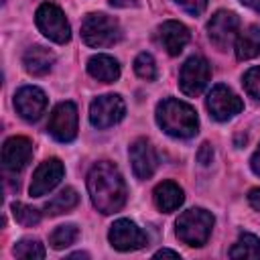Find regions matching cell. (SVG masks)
Returning <instances> with one entry per match:
<instances>
[{
    "instance_id": "6da1fadb",
    "label": "cell",
    "mask_w": 260,
    "mask_h": 260,
    "mask_svg": "<svg viewBox=\"0 0 260 260\" xmlns=\"http://www.w3.org/2000/svg\"><path fill=\"white\" fill-rule=\"evenodd\" d=\"M87 191L91 203L102 213H116L126 203V183L118 167L110 160L95 162L87 175Z\"/></svg>"
},
{
    "instance_id": "7a4b0ae2",
    "label": "cell",
    "mask_w": 260,
    "mask_h": 260,
    "mask_svg": "<svg viewBox=\"0 0 260 260\" xmlns=\"http://www.w3.org/2000/svg\"><path fill=\"white\" fill-rule=\"evenodd\" d=\"M156 122L167 134L175 138H191L199 128L195 108L175 98H167L156 106Z\"/></svg>"
},
{
    "instance_id": "3957f363",
    "label": "cell",
    "mask_w": 260,
    "mask_h": 260,
    "mask_svg": "<svg viewBox=\"0 0 260 260\" xmlns=\"http://www.w3.org/2000/svg\"><path fill=\"white\" fill-rule=\"evenodd\" d=\"M177 238L187 246H203L213 230V215L207 209L191 207L177 219Z\"/></svg>"
},
{
    "instance_id": "277c9868",
    "label": "cell",
    "mask_w": 260,
    "mask_h": 260,
    "mask_svg": "<svg viewBox=\"0 0 260 260\" xmlns=\"http://www.w3.org/2000/svg\"><path fill=\"white\" fill-rule=\"evenodd\" d=\"M81 37L85 45L93 49H102V47L116 45L122 39V30L116 18L102 12H93V14H87L81 22Z\"/></svg>"
},
{
    "instance_id": "5b68a950",
    "label": "cell",
    "mask_w": 260,
    "mask_h": 260,
    "mask_svg": "<svg viewBox=\"0 0 260 260\" xmlns=\"http://www.w3.org/2000/svg\"><path fill=\"white\" fill-rule=\"evenodd\" d=\"M35 22L39 26V30L51 39L53 43H59V45H65L69 39H71V26L63 14V10L51 2H45L37 8L35 12Z\"/></svg>"
},
{
    "instance_id": "8992f818",
    "label": "cell",
    "mask_w": 260,
    "mask_h": 260,
    "mask_svg": "<svg viewBox=\"0 0 260 260\" xmlns=\"http://www.w3.org/2000/svg\"><path fill=\"white\" fill-rule=\"evenodd\" d=\"M209 77H211V67H209L207 59L193 55L183 63V67L179 71V87L185 95L193 98L205 89V85L209 83Z\"/></svg>"
},
{
    "instance_id": "52a82bcc",
    "label": "cell",
    "mask_w": 260,
    "mask_h": 260,
    "mask_svg": "<svg viewBox=\"0 0 260 260\" xmlns=\"http://www.w3.org/2000/svg\"><path fill=\"white\" fill-rule=\"evenodd\" d=\"M47 130L55 140L71 142L77 136V106L73 102L57 104L49 116Z\"/></svg>"
},
{
    "instance_id": "ba28073f",
    "label": "cell",
    "mask_w": 260,
    "mask_h": 260,
    "mask_svg": "<svg viewBox=\"0 0 260 260\" xmlns=\"http://www.w3.org/2000/svg\"><path fill=\"white\" fill-rule=\"evenodd\" d=\"M126 114L124 100L118 93H106L91 102L89 106V122L95 128H110L118 124Z\"/></svg>"
},
{
    "instance_id": "9c48e42d",
    "label": "cell",
    "mask_w": 260,
    "mask_h": 260,
    "mask_svg": "<svg viewBox=\"0 0 260 260\" xmlns=\"http://www.w3.org/2000/svg\"><path fill=\"white\" fill-rule=\"evenodd\" d=\"M238 26H240V18L234 12H230V10H217L211 16V20L207 22V37H209V41L219 51H225L236 41Z\"/></svg>"
},
{
    "instance_id": "30bf717a",
    "label": "cell",
    "mask_w": 260,
    "mask_h": 260,
    "mask_svg": "<svg viewBox=\"0 0 260 260\" xmlns=\"http://www.w3.org/2000/svg\"><path fill=\"white\" fill-rule=\"evenodd\" d=\"M207 110L215 120L225 122L244 110V102L228 85L219 83V85H213V89L207 95Z\"/></svg>"
},
{
    "instance_id": "8fae6325",
    "label": "cell",
    "mask_w": 260,
    "mask_h": 260,
    "mask_svg": "<svg viewBox=\"0 0 260 260\" xmlns=\"http://www.w3.org/2000/svg\"><path fill=\"white\" fill-rule=\"evenodd\" d=\"M110 244L120 250V252H130V250H140L148 244L146 234L130 219H118L110 228Z\"/></svg>"
},
{
    "instance_id": "7c38bea8",
    "label": "cell",
    "mask_w": 260,
    "mask_h": 260,
    "mask_svg": "<svg viewBox=\"0 0 260 260\" xmlns=\"http://www.w3.org/2000/svg\"><path fill=\"white\" fill-rule=\"evenodd\" d=\"M63 175H65V167H63V162L59 158H47V160H43L37 167V171L32 173V181H30V187H28L30 195L32 197L47 195L51 189H55L59 185V181L63 179Z\"/></svg>"
},
{
    "instance_id": "4fadbf2b",
    "label": "cell",
    "mask_w": 260,
    "mask_h": 260,
    "mask_svg": "<svg viewBox=\"0 0 260 260\" xmlns=\"http://www.w3.org/2000/svg\"><path fill=\"white\" fill-rule=\"evenodd\" d=\"M14 108L24 120H39L47 110V95L35 85H24L14 93Z\"/></svg>"
},
{
    "instance_id": "5bb4252c",
    "label": "cell",
    "mask_w": 260,
    "mask_h": 260,
    "mask_svg": "<svg viewBox=\"0 0 260 260\" xmlns=\"http://www.w3.org/2000/svg\"><path fill=\"white\" fill-rule=\"evenodd\" d=\"M32 158V142L26 136H12L2 146V162L6 171L18 173Z\"/></svg>"
},
{
    "instance_id": "9a60e30c",
    "label": "cell",
    "mask_w": 260,
    "mask_h": 260,
    "mask_svg": "<svg viewBox=\"0 0 260 260\" xmlns=\"http://www.w3.org/2000/svg\"><path fill=\"white\" fill-rule=\"evenodd\" d=\"M130 162L132 171L138 179H150L158 167V156L152 148V144L146 138H138L130 146Z\"/></svg>"
},
{
    "instance_id": "2e32d148",
    "label": "cell",
    "mask_w": 260,
    "mask_h": 260,
    "mask_svg": "<svg viewBox=\"0 0 260 260\" xmlns=\"http://www.w3.org/2000/svg\"><path fill=\"white\" fill-rule=\"evenodd\" d=\"M158 41L169 55H179L189 43V28L179 20H167L158 26Z\"/></svg>"
},
{
    "instance_id": "e0dca14e",
    "label": "cell",
    "mask_w": 260,
    "mask_h": 260,
    "mask_svg": "<svg viewBox=\"0 0 260 260\" xmlns=\"http://www.w3.org/2000/svg\"><path fill=\"white\" fill-rule=\"evenodd\" d=\"M152 197H154V205H156L160 211H165V213H171V211L179 209V207L183 205V201H185L183 189H181L177 183H173V181H162V183H158V185L154 187Z\"/></svg>"
},
{
    "instance_id": "ac0fdd59",
    "label": "cell",
    "mask_w": 260,
    "mask_h": 260,
    "mask_svg": "<svg viewBox=\"0 0 260 260\" xmlns=\"http://www.w3.org/2000/svg\"><path fill=\"white\" fill-rule=\"evenodd\" d=\"M22 65H24V69L30 75H45L55 65V55L49 49H45L41 45H35V47H30V49L24 51Z\"/></svg>"
},
{
    "instance_id": "d6986e66",
    "label": "cell",
    "mask_w": 260,
    "mask_h": 260,
    "mask_svg": "<svg viewBox=\"0 0 260 260\" xmlns=\"http://www.w3.org/2000/svg\"><path fill=\"white\" fill-rule=\"evenodd\" d=\"M236 57L240 61H248L260 55V26L250 24L236 37Z\"/></svg>"
},
{
    "instance_id": "ffe728a7",
    "label": "cell",
    "mask_w": 260,
    "mask_h": 260,
    "mask_svg": "<svg viewBox=\"0 0 260 260\" xmlns=\"http://www.w3.org/2000/svg\"><path fill=\"white\" fill-rule=\"evenodd\" d=\"M87 73L98 81L112 83L120 77V65L110 55H93L87 61Z\"/></svg>"
},
{
    "instance_id": "44dd1931",
    "label": "cell",
    "mask_w": 260,
    "mask_h": 260,
    "mask_svg": "<svg viewBox=\"0 0 260 260\" xmlns=\"http://www.w3.org/2000/svg\"><path fill=\"white\" fill-rule=\"evenodd\" d=\"M79 201V195L73 187H65L61 189L57 195H53L47 203H45V213L49 215H59V213H65L69 209H73Z\"/></svg>"
},
{
    "instance_id": "7402d4cb",
    "label": "cell",
    "mask_w": 260,
    "mask_h": 260,
    "mask_svg": "<svg viewBox=\"0 0 260 260\" xmlns=\"http://www.w3.org/2000/svg\"><path fill=\"white\" fill-rule=\"evenodd\" d=\"M232 258H260V238L254 234H242L230 250Z\"/></svg>"
},
{
    "instance_id": "603a6c76",
    "label": "cell",
    "mask_w": 260,
    "mask_h": 260,
    "mask_svg": "<svg viewBox=\"0 0 260 260\" xmlns=\"http://www.w3.org/2000/svg\"><path fill=\"white\" fill-rule=\"evenodd\" d=\"M77 236H79V230L73 223H65V225H59V228L53 230V234L49 238V244L55 250H63V248L71 246L77 240Z\"/></svg>"
},
{
    "instance_id": "cb8c5ba5",
    "label": "cell",
    "mask_w": 260,
    "mask_h": 260,
    "mask_svg": "<svg viewBox=\"0 0 260 260\" xmlns=\"http://www.w3.org/2000/svg\"><path fill=\"white\" fill-rule=\"evenodd\" d=\"M14 256L16 258H26V260H41L45 258V248L39 240H32V238H24L20 240L16 246H14Z\"/></svg>"
},
{
    "instance_id": "d4e9b609",
    "label": "cell",
    "mask_w": 260,
    "mask_h": 260,
    "mask_svg": "<svg viewBox=\"0 0 260 260\" xmlns=\"http://www.w3.org/2000/svg\"><path fill=\"white\" fill-rule=\"evenodd\" d=\"M12 215L20 225H26V228L37 225L41 221V211L30 207V205H26V203H20V201L12 203Z\"/></svg>"
},
{
    "instance_id": "484cf974",
    "label": "cell",
    "mask_w": 260,
    "mask_h": 260,
    "mask_svg": "<svg viewBox=\"0 0 260 260\" xmlns=\"http://www.w3.org/2000/svg\"><path fill=\"white\" fill-rule=\"evenodd\" d=\"M134 71L138 77L146 79V81H152L156 77V65H154V59L150 53H140L136 59H134Z\"/></svg>"
},
{
    "instance_id": "4316f807",
    "label": "cell",
    "mask_w": 260,
    "mask_h": 260,
    "mask_svg": "<svg viewBox=\"0 0 260 260\" xmlns=\"http://www.w3.org/2000/svg\"><path fill=\"white\" fill-rule=\"evenodd\" d=\"M244 89L250 98L260 100V67H252L244 73Z\"/></svg>"
},
{
    "instance_id": "83f0119b",
    "label": "cell",
    "mask_w": 260,
    "mask_h": 260,
    "mask_svg": "<svg viewBox=\"0 0 260 260\" xmlns=\"http://www.w3.org/2000/svg\"><path fill=\"white\" fill-rule=\"evenodd\" d=\"M185 12H189V14H193V16H199L203 10H205V6H207V0H175Z\"/></svg>"
},
{
    "instance_id": "f1b7e54d",
    "label": "cell",
    "mask_w": 260,
    "mask_h": 260,
    "mask_svg": "<svg viewBox=\"0 0 260 260\" xmlns=\"http://www.w3.org/2000/svg\"><path fill=\"white\" fill-rule=\"evenodd\" d=\"M197 160H199L203 167H207V165L213 160V148H211L209 142H203V144L199 146V150H197Z\"/></svg>"
},
{
    "instance_id": "f546056e",
    "label": "cell",
    "mask_w": 260,
    "mask_h": 260,
    "mask_svg": "<svg viewBox=\"0 0 260 260\" xmlns=\"http://www.w3.org/2000/svg\"><path fill=\"white\" fill-rule=\"evenodd\" d=\"M248 201H250V205H252L256 211H260V189H252V191L248 193Z\"/></svg>"
},
{
    "instance_id": "4dcf8cb0",
    "label": "cell",
    "mask_w": 260,
    "mask_h": 260,
    "mask_svg": "<svg viewBox=\"0 0 260 260\" xmlns=\"http://www.w3.org/2000/svg\"><path fill=\"white\" fill-rule=\"evenodd\" d=\"M250 165H252V171H254V173L260 177V146L256 148V152H254V156H252Z\"/></svg>"
},
{
    "instance_id": "1f68e13d",
    "label": "cell",
    "mask_w": 260,
    "mask_h": 260,
    "mask_svg": "<svg viewBox=\"0 0 260 260\" xmlns=\"http://www.w3.org/2000/svg\"><path fill=\"white\" fill-rule=\"evenodd\" d=\"M162 256H171V258H179V252H175V250H158L156 254H154V258H162Z\"/></svg>"
},
{
    "instance_id": "d6a6232c",
    "label": "cell",
    "mask_w": 260,
    "mask_h": 260,
    "mask_svg": "<svg viewBox=\"0 0 260 260\" xmlns=\"http://www.w3.org/2000/svg\"><path fill=\"white\" fill-rule=\"evenodd\" d=\"M112 6H134L136 0H110Z\"/></svg>"
},
{
    "instance_id": "836d02e7",
    "label": "cell",
    "mask_w": 260,
    "mask_h": 260,
    "mask_svg": "<svg viewBox=\"0 0 260 260\" xmlns=\"http://www.w3.org/2000/svg\"><path fill=\"white\" fill-rule=\"evenodd\" d=\"M242 4H246V6H250L252 10H256V12H260V0H240Z\"/></svg>"
},
{
    "instance_id": "e575fe53",
    "label": "cell",
    "mask_w": 260,
    "mask_h": 260,
    "mask_svg": "<svg viewBox=\"0 0 260 260\" xmlns=\"http://www.w3.org/2000/svg\"><path fill=\"white\" fill-rule=\"evenodd\" d=\"M69 258H87V254H85V252H75V254H71Z\"/></svg>"
}]
</instances>
